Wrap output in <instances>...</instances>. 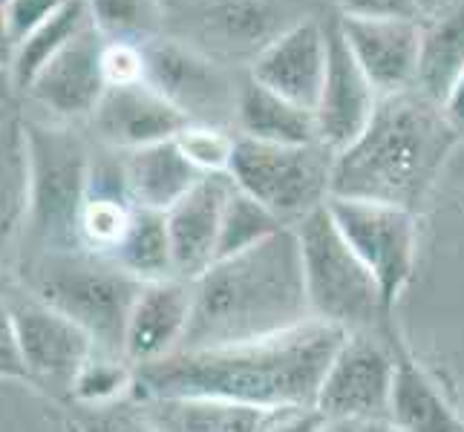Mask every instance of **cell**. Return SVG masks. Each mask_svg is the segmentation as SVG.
I'll return each mask as SVG.
<instances>
[{"label": "cell", "mask_w": 464, "mask_h": 432, "mask_svg": "<svg viewBox=\"0 0 464 432\" xmlns=\"http://www.w3.org/2000/svg\"><path fill=\"white\" fill-rule=\"evenodd\" d=\"M361 432H401L398 429L392 421H387V418H375V421H366V424H361Z\"/></svg>", "instance_id": "43"}, {"label": "cell", "mask_w": 464, "mask_h": 432, "mask_svg": "<svg viewBox=\"0 0 464 432\" xmlns=\"http://www.w3.org/2000/svg\"><path fill=\"white\" fill-rule=\"evenodd\" d=\"M237 139L228 130H222L219 124H197L190 121L185 130L176 136L179 150L188 156V162L194 165L202 176H214V173H228Z\"/></svg>", "instance_id": "32"}, {"label": "cell", "mask_w": 464, "mask_h": 432, "mask_svg": "<svg viewBox=\"0 0 464 432\" xmlns=\"http://www.w3.org/2000/svg\"><path fill=\"white\" fill-rule=\"evenodd\" d=\"M424 21H366L338 18V29L355 55L358 67L370 78L378 95H395L415 87L421 53Z\"/></svg>", "instance_id": "16"}, {"label": "cell", "mask_w": 464, "mask_h": 432, "mask_svg": "<svg viewBox=\"0 0 464 432\" xmlns=\"http://www.w3.org/2000/svg\"><path fill=\"white\" fill-rule=\"evenodd\" d=\"M292 4L295 0H219L208 12V24L228 46L260 53L289 26L303 21Z\"/></svg>", "instance_id": "25"}, {"label": "cell", "mask_w": 464, "mask_h": 432, "mask_svg": "<svg viewBox=\"0 0 464 432\" xmlns=\"http://www.w3.org/2000/svg\"><path fill=\"white\" fill-rule=\"evenodd\" d=\"M295 231L300 239L312 317L338 326L346 334H372L390 306L370 268L341 236L329 207H317L297 222Z\"/></svg>", "instance_id": "6"}, {"label": "cell", "mask_w": 464, "mask_h": 432, "mask_svg": "<svg viewBox=\"0 0 464 432\" xmlns=\"http://www.w3.org/2000/svg\"><path fill=\"white\" fill-rule=\"evenodd\" d=\"M343 18L366 21H424L419 0H338Z\"/></svg>", "instance_id": "34"}, {"label": "cell", "mask_w": 464, "mask_h": 432, "mask_svg": "<svg viewBox=\"0 0 464 432\" xmlns=\"http://www.w3.org/2000/svg\"><path fill=\"white\" fill-rule=\"evenodd\" d=\"M133 387H136L133 363H127L121 355L95 351L84 363V370L78 372L70 398L75 404H84L90 409H107L127 392H133Z\"/></svg>", "instance_id": "30"}, {"label": "cell", "mask_w": 464, "mask_h": 432, "mask_svg": "<svg viewBox=\"0 0 464 432\" xmlns=\"http://www.w3.org/2000/svg\"><path fill=\"white\" fill-rule=\"evenodd\" d=\"M190 283L194 309L179 349L260 341L314 320L303 277L300 239L292 226L243 254L217 260Z\"/></svg>", "instance_id": "2"}, {"label": "cell", "mask_w": 464, "mask_h": 432, "mask_svg": "<svg viewBox=\"0 0 464 432\" xmlns=\"http://www.w3.org/2000/svg\"><path fill=\"white\" fill-rule=\"evenodd\" d=\"M444 113H447V119H450L459 130L464 127V70H461V75L456 78V84H453V90L447 92V99H444Z\"/></svg>", "instance_id": "38"}, {"label": "cell", "mask_w": 464, "mask_h": 432, "mask_svg": "<svg viewBox=\"0 0 464 432\" xmlns=\"http://www.w3.org/2000/svg\"><path fill=\"white\" fill-rule=\"evenodd\" d=\"M113 260L124 271H130V274L141 283L176 277L165 214L136 207L133 226H130V231H127L119 251L113 254Z\"/></svg>", "instance_id": "27"}, {"label": "cell", "mask_w": 464, "mask_h": 432, "mask_svg": "<svg viewBox=\"0 0 464 432\" xmlns=\"http://www.w3.org/2000/svg\"><path fill=\"white\" fill-rule=\"evenodd\" d=\"M14 92H18V84H14L12 70L0 67V113H9V110H12Z\"/></svg>", "instance_id": "40"}, {"label": "cell", "mask_w": 464, "mask_h": 432, "mask_svg": "<svg viewBox=\"0 0 464 432\" xmlns=\"http://www.w3.org/2000/svg\"><path fill=\"white\" fill-rule=\"evenodd\" d=\"M461 4L464 0H419V9H421V18L430 21V18H439V14L450 12Z\"/></svg>", "instance_id": "41"}, {"label": "cell", "mask_w": 464, "mask_h": 432, "mask_svg": "<svg viewBox=\"0 0 464 432\" xmlns=\"http://www.w3.org/2000/svg\"><path fill=\"white\" fill-rule=\"evenodd\" d=\"M90 121L95 136L107 148L121 153L170 141L190 124L182 110L170 104L162 92H156L148 82L107 87Z\"/></svg>", "instance_id": "14"}, {"label": "cell", "mask_w": 464, "mask_h": 432, "mask_svg": "<svg viewBox=\"0 0 464 432\" xmlns=\"http://www.w3.org/2000/svg\"><path fill=\"white\" fill-rule=\"evenodd\" d=\"M145 53V82L162 92L170 104L197 124H214L226 107V84L219 72L194 50L173 41L141 46Z\"/></svg>", "instance_id": "18"}, {"label": "cell", "mask_w": 464, "mask_h": 432, "mask_svg": "<svg viewBox=\"0 0 464 432\" xmlns=\"http://www.w3.org/2000/svg\"><path fill=\"white\" fill-rule=\"evenodd\" d=\"M464 70V4L421 24V53L415 87L424 99L444 104Z\"/></svg>", "instance_id": "24"}, {"label": "cell", "mask_w": 464, "mask_h": 432, "mask_svg": "<svg viewBox=\"0 0 464 432\" xmlns=\"http://www.w3.org/2000/svg\"><path fill=\"white\" fill-rule=\"evenodd\" d=\"M456 141L459 127L419 90L383 95L370 127L334 156L332 197L383 202L415 214Z\"/></svg>", "instance_id": "3"}, {"label": "cell", "mask_w": 464, "mask_h": 432, "mask_svg": "<svg viewBox=\"0 0 464 432\" xmlns=\"http://www.w3.org/2000/svg\"><path fill=\"white\" fill-rule=\"evenodd\" d=\"M280 228L285 226L275 214L266 211L257 199H251L234 185V194L228 197L226 214H222L217 260H226V257H234V254H243L254 245H260L263 239L277 234Z\"/></svg>", "instance_id": "29"}, {"label": "cell", "mask_w": 464, "mask_h": 432, "mask_svg": "<svg viewBox=\"0 0 464 432\" xmlns=\"http://www.w3.org/2000/svg\"><path fill=\"white\" fill-rule=\"evenodd\" d=\"M6 294L26 383L55 398L70 395L78 372L99 351L92 338L67 314H61L38 294H32L12 274L6 277Z\"/></svg>", "instance_id": "8"}, {"label": "cell", "mask_w": 464, "mask_h": 432, "mask_svg": "<svg viewBox=\"0 0 464 432\" xmlns=\"http://www.w3.org/2000/svg\"><path fill=\"white\" fill-rule=\"evenodd\" d=\"M329 32V63L320 99L314 107L317 141L326 144L332 153L346 150L366 127H370L381 95L370 78L358 67L355 55L338 29V21L326 26Z\"/></svg>", "instance_id": "12"}, {"label": "cell", "mask_w": 464, "mask_h": 432, "mask_svg": "<svg viewBox=\"0 0 464 432\" xmlns=\"http://www.w3.org/2000/svg\"><path fill=\"white\" fill-rule=\"evenodd\" d=\"M124 179L136 207L165 214L194 187L202 173L188 162L176 139L124 153Z\"/></svg>", "instance_id": "20"}, {"label": "cell", "mask_w": 464, "mask_h": 432, "mask_svg": "<svg viewBox=\"0 0 464 432\" xmlns=\"http://www.w3.org/2000/svg\"><path fill=\"white\" fill-rule=\"evenodd\" d=\"M4 116H6V113H0V121H4Z\"/></svg>", "instance_id": "46"}, {"label": "cell", "mask_w": 464, "mask_h": 432, "mask_svg": "<svg viewBox=\"0 0 464 432\" xmlns=\"http://www.w3.org/2000/svg\"><path fill=\"white\" fill-rule=\"evenodd\" d=\"M329 63V32L314 18H303L254 55L251 78L314 113Z\"/></svg>", "instance_id": "13"}, {"label": "cell", "mask_w": 464, "mask_h": 432, "mask_svg": "<svg viewBox=\"0 0 464 432\" xmlns=\"http://www.w3.org/2000/svg\"><path fill=\"white\" fill-rule=\"evenodd\" d=\"M6 277H0V378L4 380H26V370H24L21 349H18V334H14V323H12Z\"/></svg>", "instance_id": "35"}, {"label": "cell", "mask_w": 464, "mask_h": 432, "mask_svg": "<svg viewBox=\"0 0 464 432\" xmlns=\"http://www.w3.org/2000/svg\"><path fill=\"white\" fill-rule=\"evenodd\" d=\"M461 432H464V429H461Z\"/></svg>", "instance_id": "47"}, {"label": "cell", "mask_w": 464, "mask_h": 432, "mask_svg": "<svg viewBox=\"0 0 464 432\" xmlns=\"http://www.w3.org/2000/svg\"><path fill=\"white\" fill-rule=\"evenodd\" d=\"M133 199L90 194L82 219H78V245L92 254H102V257H113L133 226Z\"/></svg>", "instance_id": "28"}, {"label": "cell", "mask_w": 464, "mask_h": 432, "mask_svg": "<svg viewBox=\"0 0 464 432\" xmlns=\"http://www.w3.org/2000/svg\"><path fill=\"white\" fill-rule=\"evenodd\" d=\"M234 116L239 124V136L268 144H312L317 141L314 113L275 90L257 84L254 78L239 87Z\"/></svg>", "instance_id": "22"}, {"label": "cell", "mask_w": 464, "mask_h": 432, "mask_svg": "<svg viewBox=\"0 0 464 432\" xmlns=\"http://www.w3.org/2000/svg\"><path fill=\"white\" fill-rule=\"evenodd\" d=\"M61 4L63 0H9V6L4 12H6L14 43L29 38L44 21H50L53 14L61 9Z\"/></svg>", "instance_id": "36"}, {"label": "cell", "mask_w": 464, "mask_h": 432, "mask_svg": "<svg viewBox=\"0 0 464 432\" xmlns=\"http://www.w3.org/2000/svg\"><path fill=\"white\" fill-rule=\"evenodd\" d=\"M29 228V141L18 110L0 121V277L18 268Z\"/></svg>", "instance_id": "19"}, {"label": "cell", "mask_w": 464, "mask_h": 432, "mask_svg": "<svg viewBox=\"0 0 464 432\" xmlns=\"http://www.w3.org/2000/svg\"><path fill=\"white\" fill-rule=\"evenodd\" d=\"M398 360L372 334H346L320 383L314 409L332 421L387 418Z\"/></svg>", "instance_id": "10"}, {"label": "cell", "mask_w": 464, "mask_h": 432, "mask_svg": "<svg viewBox=\"0 0 464 432\" xmlns=\"http://www.w3.org/2000/svg\"><path fill=\"white\" fill-rule=\"evenodd\" d=\"M271 415H275L271 409L217 401V398L141 401V421L153 432H263Z\"/></svg>", "instance_id": "21"}, {"label": "cell", "mask_w": 464, "mask_h": 432, "mask_svg": "<svg viewBox=\"0 0 464 432\" xmlns=\"http://www.w3.org/2000/svg\"><path fill=\"white\" fill-rule=\"evenodd\" d=\"M14 53H18V43H14V38H12V29H9V21H6V12L0 9V67L12 70Z\"/></svg>", "instance_id": "39"}, {"label": "cell", "mask_w": 464, "mask_h": 432, "mask_svg": "<svg viewBox=\"0 0 464 432\" xmlns=\"http://www.w3.org/2000/svg\"><path fill=\"white\" fill-rule=\"evenodd\" d=\"M87 4L92 26L107 41L136 43L141 38H150L162 21L159 0H87Z\"/></svg>", "instance_id": "31"}, {"label": "cell", "mask_w": 464, "mask_h": 432, "mask_svg": "<svg viewBox=\"0 0 464 432\" xmlns=\"http://www.w3.org/2000/svg\"><path fill=\"white\" fill-rule=\"evenodd\" d=\"M320 432H361V424H355V421H332V418H326L324 427H320Z\"/></svg>", "instance_id": "42"}, {"label": "cell", "mask_w": 464, "mask_h": 432, "mask_svg": "<svg viewBox=\"0 0 464 432\" xmlns=\"http://www.w3.org/2000/svg\"><path fill=\"white\" fill-rule=\"evenodd\" d=\"M343 341L346 331L338 326L309 320L260 341L179 349L156 363L136 366L133 395L139 404L159 398H217L271 412L314 407L320 383Z\"/></svg>", "instance_id": "1"}, {"label": "cell", "mask_w": 464, "mask_h": 432, "mask_svg": "<svg viewBox=\"0 0 464 432\" xmlns=\"http://www.w3.org/2000/svg\"><path fill=\"white\" fill-rule=\"evenodd\" d=\"M190 309H194L190 280L168 277L141 285L124 329V360L148 366L173 355L185 341Z\"/></svg>", "instance_id": "17"}, {"label": "cell", "mask_w": 464, "mask_h": 432, "mask_svg": "<svg viewBox=\"0 0 464 432\" xmlns=\"http://www.w3.org/2000/svg\"><path fill=\"white\" fill-rule=\"evenodd\" d=\"M92 24L90 18V4L87 0H63L61 9L53 14L50 21H44L29 38L18 43V53H14L12 63V75L18 90H29V84L35 82V75L50 63L63 46H67L75 35Z\"/></svg>", "instance_id": "26"}, {"label": "cell", "mask_w": 464, "mask_h": 432, "mask_svg": "<svg viewBox=\"0 0 464 432\" xmlns=\"http://www.w3.org/2000/svg\"><path fill=\"white\" fill-rule=\"evenodd\" d=\"M141 432H153V429H150V427H148L145 421H141Z\"/></svg>", "instance_id": "44"}, {"label": "cell", "mask_w": 464, "mask_h": 432, "mask_svg": "<svg viewBox=\"0 0 464 432\" xmlns=\"http://www.w3.org/2000/svg\"><path fill=\"white\" fill-rule=\"evenodd\" d=\"M29 141V228L21 263L78 245V219L90 197L92 156L70 127L24 119ZM18 263V265H21Z\"/></svg>", "instance_id": "5"}, {"label": "cell", "mask_w": 464, "mask_h": 432, "mask_svg": "<svg viewBox=\"0 0 464 432\" xmlns=\"http://www.w3.org/2000/svg\"><path fill=\"white\" fill-rule=\"evenodd\" d=\"M102 63H104L107 87L145 82V53H141L139 43L107 41Z\"/></svg>", "instance_id": "33"}, {"label": "cell", "mask_w": 464, "mask_h": 432, "mask_svg": "<svg viewBox=\"0 0 464 432\" xmlns=\"http://www.w3.org/2000/svg\"><path fill=\"white\" fill-rule=\"evenodd\" d=\"M324 415L314 407H300V409H280L271 415V421L263 432H320L324 427Z\"/></svg>", "instance_id": "37"}, {"label": "cell", "mask_w": 464, "mask_h": 432, "mask_svg": "<svg viewBox=\"0 0 464 432\" xmlns=\"http://www.w3.org/2000/svg\"><path fill=\"white\" fill-rule=\"evenodd\" d=\"M12 277L82 326L99 351L124 358L127 317L145 283L124 271L113 257H102L87 248L55 251L21 263Z\"/></svg>", "instance_id": "4"}, {"label": "cell", "mask_w": 464, "mask_h": 432, "mask_svg": "<svg viewBox=\"0 0 464 432\" xmlns=\"http://www.w3.org/2000/svg\"><path fill=\"white\" fill-rule=\"evenodd\" d=\"M231 194L234 179L228 173L202 176L170 211H165L176 277L197 280L217 263L222 214Z\"/></svg>", "instance_id": "15"}, {"label": "cell", "mask_w": 464, "mask_h": 432, "mask_svg": "<svg viewBox=\"0 0 464 432\" xmlns=\"http://www.w3.org/2000/svg\"><path fill=\"white\" fill-rule=\"evenodd\" d=\"M9 6V0H0V9H6Z\"/></svg>", "instance_id": "45"}, {"label": "cell", "mask_w": 464, "mask_h": 432, "mask_svg": "<svg viewBox=\"0 0 464 432\" xmlns=\"http://www.w3.org/2000/svg\"><path fill=\"white\" fill-rule=\"evenodd\" d=\"M334 156L338 153L320 141L268 144L239 136L228 176L283 226L295 228L300 219L329 202Z\"/></svg>", "instance_id": "7"}, {"label": "cell", "mask_w": 464, "mask_h": 432, "mask_svg": "<svg viewBox=\"0 0 464 432\" xmlns=\"http://www.w3.org/2000/svg\"><path fill=\"white\" fill-rule=\"evenodd\" d=\"M107 38L92 24L75 35L29 84V99L58 121L90 119L107 92L104 78Z\"/></svg>", "instance_id": "11"}, {"label": "cell", "mask_w": 464, "mask_h": 432, "mask_svg": "<svg viewBox=\"0 0 464 432\" xmlns=\"http://www.w3.org/2000/svg\"><path fill=\"white\" fill-rule=\"evenodd\" d=\"M387 421L401 432H461L464 424L419 363L398 360Z\"/></svg>", "instance_id": "23"}, {"label": "cell", "mask_w": 464, "mask_h": 432, "mask_svg": "<svg viewBox=\"0 0 464 432\" xmlns=\"http://www.w3.org/2000/svg\"><path fill=\"white\" fill-rule=\"evenodd\" d=\"M326 207L341 236L370 268L383 300L392 309L412 277L415 214L407 207L341 197H329Z\"/></svg>", "instance_id": "9"}]
</instances>
